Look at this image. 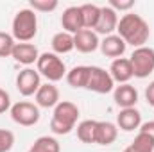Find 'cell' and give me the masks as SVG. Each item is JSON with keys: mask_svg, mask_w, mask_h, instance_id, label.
<instances>
[{"mask_svg": "<svg viewBox=\"0 0 154 152\" xmlns=\"http://www.w3.org/2000/svg\"><path fill=\"white\" fill-rule=\"evenodd\" d=\"M118 36L125 41V45H131L134 48L145 47L147 39L151 36V29L149 23L134 13H127L118 20V27H116Z\"/></svg>", "mask_w": 154, "mask_h": 152, "instance_id": "obj_1", "label": "cell"}, {"mask_svg": "<svg viewBox=\"0 0 154 152\" xmlns=\"http://www.w3.org/2000/svg\"><path fill=\"white\" fill-rule=\"evenodd\" d=\"M77 118H79V108L70 100H61L50 118V131L54 134H68L75 129Z\"/></svg>", "mask_w": 154, "mask_h": 152, "instance_id": "obj_2", "label": "cell"}, {"mask_svg": "<svg viewBox=\"0 0 154 152\" xmlns=\"http://www.w3.org/2000/svg\"><path fill=\"white\" fill-rule=\"evenodd\" d=\"M13 38L20 43H29L38 34V16L31 7L20 9L13 18Z\"/></svg>", "mask_w": 154, "mask_h": 152, "instance_id": "obj_3", "label": "cell"}, {"mask_svg": "<svg viewBox=\"0 0 154 152\" xmlns=\"http://www.w3.org/2000/svg\"><path fill=\"white\" fill-rule=\"evenodd\" d=\"M36 70L39 75H43L48 82H57L63 77H66V66L63 59L54 52H43L39 54L36 61Z\"/></svg>", "mask_w": 154, "mask_h": 152, "instance_id": "obj_4", "label": "cell"}, {"mask_svg": "<svg viewBox=\"0 0 154 152\" xmlns=\"http://www.w3.org/2000/svg\"><path fill=\"white\" fill-rule=\"evenodd\" d=\"M129 61H131L134 77H138V79L149 77L154 72V48H151V47L134 48Z\"/></svg>", "mask_w": 154, "mask_h": 152, "instance_id": "obj_5", "label": "cell"}, {"mask_svg": "<svg viewBox=\"0 0 154 152\" xmlns=\"http://www.w3.org/2000/svg\"><path fill=\"white\" fill-rule=\"evenodd\" d=\"M9 113H11L13 122L22 127H32L39 122V108L29 100H20L13 104Z\"/></svg>", "mask_w": 154, "mask_h": 152, "instance_id": "obj_6", "label": "cell"}, {"mask_svg": "<svg viewBox=\"0 0 154 152\" xmlns=\"http://www.w3.org/2000/svg\"><path fill=\"white\" fill-rule=\"evenodd\" d=\"M86 90L99 93V95L111 93L115 90V81L109 75V70H104L100 66H90V77H88Z\"/></svg>", "mask_w": 154, "mask_h": 152, "instance_id": "obj_7", "label": "cell"}, {"mask_svg": "<svg viewBox=\"0 0 154 152\" xmlns=\"http://www.w3.org/2000/svg\"><path fill=\"white\" fill-rule=\"evenodd\" d=\"M39 86H41V75L38 74V70H34V68H23L16 75V90L23 97L36 95Z\"/></svg>", "mask_w": 154, "mask_h": 152, "instance_id": "obj_8", "label": "cell"}, {"mask_svg": "<svg viewBox=\"0 0 154 152\" xmlns=\"http://www.w3.org/2000/svg\"><path fill=\"white\" fill-rule=\"evenodd\" d=\"M118 20H120L118 13L113 11L109 5H104V7H100V18H99V22H97L93 31L97 34H104V38L111 36L116 31V27H118Z\"/></svg>", "mask_w": 154, "mask_h": 152, "instance_id": "obj_9", "label": "cell"}, {"mask_svg": "<svg viewBox=\"0 0 154 152\" xmlns=\"http://www.w3.org/2000/svg\"><path fill=\"white\" fill-rule=\"evenodd\" d=\"M113 99H115V104L120 109H127V108H134L136 102H138V90L133 86V84H120L115 86L113 90Z\"/></svg>", "mask_w": 154, "mask_h": 152, "instance_id": "obj_10", "label": "cell"}, {"mask_svg": "<svg viewBox=\"0 0 154 152\" xmlns=\"http://www.w3.org/2000/svg\"><path fill=\"white\" fill-rule=\"evenodd\" d=\"M61 25H63L65 32H68V34H77L79 31L84 29L81 5H72V7H66L63 11V14H61Z\"/></svg>", "mask_w": 154, "mask_h": 152, "instance_id": "obj_11", "label": "cell"}, {"mask_svg": "<svg viewBox=\"0 0 154 152\" xmlns=\"http://www.w3.org/2000/svg\"><path fill=\"white\" fill-rule=\"evenodd\" d=\"M74 47H75L79 52H82V54H91V52H95L100 47L99 34L95 31L82 29L77 34H74Z\"/></svg>", "mask_w": 154, "mask_h": 152, "instance_id": "obj_12", "label": "cell"}, {"mask_svg": "<svg viewBox=\"0 0 154 152\" xmlns=\"http://www.w3.org/2000/svg\"><path fill=\"white\" fill-rule=\"evenodd\" d=\"M11 57H13L16 63L25 65V66L29 68L31 65H34V63L38 61L39 52H38V48H36V45H32V43H16L14 48H13Z\"/></svg>", "mask_w": 154, "mask_h": 152, "instance_id": "obj_13", "label": "cell"}, {"mask_svg": "<svg viewBox=\"0 0 154 152\" xmlns=\"http://www.w3.org/2000/svg\"><path fill=\"white\" fill-rule=\"evenodd\" d=\"M34 97H36V106L38 108H47V109L48 108H56L61 102L59 100V90L52 82L41 84Z\"/></svg>", "mask_w": 154, "mask_h": 152, "instance_id": "obj_14", "label": "cell"}, {"mask_svg": "<svg viewBox=\"0 0 154 152\" xmlns=\"http://www.w3.org/2000/svg\"><path fill=\"white\" fill-rule=\"evenodd\" d=\"M140 125H142V113L136 108L120 109V113L116 114V127L125 131V132L140 129Z\"/></svg>", "mask_w": 154, "mask_h": 152, "instance_id": "obj_15", "label": "cell"}, {"mask_svg": "<svg viewBox=\"0 0 154 152\" xmlns=\"http://www.w3.org/2000/svg\"><path fill=\"white\" fill-rule=\"evenodd\" d=\"M109 75L113 77V81L118 84H127L134 74H133V66H131V61L127 57H118L113 59L111 66H109Z\"/></svg>", "mask_w": 154, "mask_h": 152, "instance_id": "obj_16", "label": "cell"}, {"mask_svg": "<svg viewBox=\"0 0 154 152\" xmlns=\"http://www.w3.org/2000/svg\"><path fill=\"white\" fill-rule=\"evenodd\" d=\"M100 52L106 56V57H111V59H118L125 54V41L120 38L118 34H111V36H106V38L100 41Z\"/></svg>", "mask_w": 154, "mask_h": 152, "instance_id": "obj_17", "label": "cell"}, {"mask_svg": "<svg viewBox=\"0 0 154 152\" xmlns=\"http://www.w3.org/2000/svg\"><path fill=\"white\" fill-rule=\"evenodd\" d=\"M116 136H118V127L113 122H99L97 120V129H95V143L108 147L111 143H115Z\"/></svg>", "mask_w": 154, "mask_h": 152, "instance_id": "obj_18", "label": "cell"}, {"mask_svg": "<svg viewBox=\"0 0 154 152\" xmlns=\"http://www.w3.org/2000/svg\"><path fill=\"white\" fill-rule=\"evenodd\" d=\"M50 45H52L54 54H57V56H59V54H68V52H72V50L75 48V47H74V34H68V32L61 31V32L54 34Z\"/></svg>", "mask_w": 154, "mask_h": 152, "instance_id": "obj_19", "label": "cell"}, {"mask_svg": "<svg viewBox=\"0 0 154 152\" xmlns=\"http://www.w3.org/2000/svg\"><path fill=\"white\" fill-rule=\"evenodd\" d=\"M88 77H90V66L79 65V66H74L70 72H66V82L75 90L77 88H86Z\"/></svg>", "mask_w": 154, "mask_h": 152, "instance_id": "obj_20", "label": "cell"}, {"mask_svg": "<svg viewBox=\"0 0 154 152\" xmlns=\"http://www.w3.org/2000/svg\"><path fill=\"white\" fill-rule=\"evenodd\" d=\"M81 13H82V22H84V29L93 31L99 18H100V7L95 4H82L81 5Z\"/></svg>", "mask_w": 154, "mask_h": 152, "instance_id": "obj_21", "label": "cell"}, {"mask_svg": "<svg viewBox=\"0 0 154 152\" xmlns=\"http://www.w3.org/2000/svg\"><path fill=\"white\" fill-rule=\"evenodd\" d=\"M27 152H61V145L54 136H39Z\"/></svg>", "mask_w": 154, "mask_h": 152, "instance_id": "obj_22", "label": "cell"}, {"mask_svg": "<svg viewBox=\"0 0 154 152\" xmlns=\"http://www.w3.org/2000/svg\"><path fill=\"white\" fill-rule=\"evenodd\" d=\"M95 129H97V120H82L77 125V138L82 143H95Z\"/></svg>", "mask_w": 154, "mask_h": 152, "instance_id": "obj_23", "label": "cell"}, {"mask_svg": "<svg viewBox=\"0 0 154 152\" xmlns=\"http://www.w3.org/2000/svg\"><path fill=\"white\" fill-rule=\"evenodd\" d=\"M14 45H16V39L13 38V34L0 31V57H11Z\"/></svg>", "mask_w": 154, "mask_h": 152, "instance_id": "obj_24", "label": "cell"}, {"mask_svg": "<svg viewBox=\"0 0 154 152\" xmlns=\"http://www.w3.org/2000/svg\"><path fill=\"white\" fill-rule=\"evenodd\" d=\"M131 145H133L134 149L142 150V152H154V141L149 138V136L142 134V132H138V134L134 136V140H133Z\"/></svg>", "mask_w": 154, "mask_h": 152, "instance_id": "obj_25", "label": "cell"}, {"mask_svg": "<svg viewBox=\"0 0 154 152\" xmlns=\"http://www.w3.org/2000/svg\"><path fill=\"white\" fill-rule=\"evenodd\" d=\"M29 5H31V9L36 13H50V11H54V9H57V0H31L29 2Z\"/></svg>", "mask_w": 154, "mask_h": 152, "instance_id": "obj_26", "label": "cell"}, {"mask_svg": "<svg viewBox=\"0 0 154 152\" xmlns=\"http://www.w3.org/2000/svg\"><path fill=\"white\" fill-rule=\"evenodd\" d=\"M14 145V134L7 129H0V152H9Z\"/></svg>", "mask_w": 154, "mask_h": 152, "instance_id": "obj_27", "label": "cell"}, {"mask_svg": "<svg viewBox=\"0 0 154 152\" xmlns=\"http://www.w3.org/2000/svg\"><path fill=\"white\" fill-rule=\"evenodd\" d=\"M109 7L113 11H129L134 7V0H111L109 2Z\"/></svg>", "mask_w": 154, "mask_h": 152, "instance_id": "obj_28", "label": "cell"}, {"mask_svg": "<svg viewBox=\"0 0 154 152\" xmlns=\"http://www.w3.org/2000/svg\"><path fill=\"white\" fill-rule=\"evenodd\" d=\"M11 97H9V93L5 91V90H2L0 88V114L5 113V111H9L11 109Z\"/></svg>", "mask_w": 154, "mask_h": 152, "instance_id": "obj_29", "label": "cell"}, {"mask_svg": "<svg viewBox=\"0 0 154 152\" xmlns=\"http://www.w3.org/2000/svg\"><path fill=\"white\" fill-rule=\"evenodd\" d=\"M138 132H142V134L149 136V138H151V140L154 141V120L143 122V123L140 125V131H138Z\"/></svg>", "mask_w": 154, "mask_h": 152, "instance_id": "obj_30", "label": "cell"}, {"mask_svg": "<svg viewBox=\"0 0 154 152\" xmlns=\"http://www.w3.org/2000/svg\"><path fill=\"white\" fill-rule=\"evenodd\" d=\"M145 100H147L149 106H152L154 108V81L145 88Z\"/></svg>", "mask_w": 154, "mask_h": 152, "instance_id": "obj_31", "label": "cell"}, {"mask_svg": "<svg viewBox=\"0 0 154 152\" xmlns=\"http://www.w3.org/2000/svg\"><path fill=\"white\" fill-rule=\"evenodd\" d=\"M124 152H142V150H138V149H134L133 145H129V147H125V149H124Z\"/></svg>", "mask_w": 154, "mask_h": 152, "instance_id": "obj_32", "label": "cell"}]
</instances>
